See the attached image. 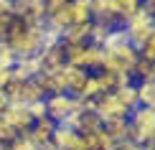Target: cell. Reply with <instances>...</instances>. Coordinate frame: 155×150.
Masks as SVG:
<instances>
[{
  "mask_svg": "<svg viewBox=\"0 0 155 150\" xmlns=\"http://www.w3.org/2000/svg\"><path fill=\"white\" fill-rule=\"evenodd\" d=\"M5 41L13 46V51L18 54V58L23 56H38L41 48L48 43V31L46 23H23L21 18H13L8 33H5Z\"/></svg>",
  "mask_w": 155,
  "mask_h": 150,
  "instance_id": "6da1fadb",
  "label": "cell"
},
{
  "mask_svg": "<svg viewBox=\"0 0 155 150\" xmlns=\"http://www.w3.org/2000/svg\"><path fill=\"white\" fill-rule=\"evenodd\" d=\"M140 61V51L132 46L130 41L120 43L114 48H104V56H102V69L99 71H109V74H130L135 64Z\"/></svg>",
  "mask_w": 155,
  "mask_h": 150,
  "instance_id": "7a4b0ae2",
  "label": "cell"
},
{
  "mask_svg": "<svg viewBox=\"0 0 155 150\" xmlns=\"http://www.w3.org/2000/svg\"><path fill=\"white\" fill-rule=\"evenodd\" d=\"M130 130H127V140L145 145L155 135V107H137L130 112Z\"/></svg>",
  "mask_w": 155,
  "mask_h": 150,
  "instance_id": "3957f363",
  "label": "cell"
},
{
  "mask_svg": "<svg viewBox=\"0 0 155 150\" xmlns=\"http://www.w3.org/2000/svg\"><path fill=\"white\" fill-rule=\"evenodd\" d=\"M122 28H125V33H127V41L140 51V46L155 33V18L145 8H140L132 18H127V21L122 23Z\"/></svg>",
  "mask_w": 155,
  "mask_h": 150,
  "instance_id": "277c9868",
  "label": "cell"
},
{
  "mask_svg": "<svg viewBox=\"0 0 155 150\" xmlns=\"http://www.w3.org/2000/svg\"><path fill=\"white\" fill-rule=\"evenodd\" d=\"M81 99L79 97H71V94H48L46 97V112L48 117L56 122V125H61V122L69 120V115L74 112V109H79Z\"/></svg>",
  "mask_w": 155,
  "mask_h": 150,
  "instance_id": "5b68a950",
  "label": "cell"
},
{
  "mask_svg": "<svg viewBox=\"0 0 155 150\" xmlns=\"http://www.w3.org/2000/svg\"><path fill=\"white\" fill-rule=\"evenodd\" d=\"M46 13H48V5L46 0H15L13 3V15L21 18L23 23H43L46 21Z\"/></svg>",
  "mask_w": 155,
  "mask_h": 150,
  "instance_id": "8992f818",
  "label": "cell"
},
{
  "mask_svg": "<svg viewBox=\"0 0 155 150\" xmlns=\"http://www.w3.org/2000/svg\"><path fill=\"white\" fill-rule=\"evenodd\" d=\"M3 120L8 122L18 135H25L31 127H33V117H31L28 104H21V102H10V107L3 112Z\"/></svg>",
  "mask_w": 155,
  "mask_h": 150,
  "instance_id": "52a82bcc",
  "label": "cell"
},
{
  "mask_svg": "<svg viewBox=\"0 0 155 150\" xmlns=\"http://www.w3.org/2000/svg\"><path fill=\"white\" fill-rule=\"evenodd\" d=\"M94 112H97V117H99L102 122L114 120V117H130V112L120 104V99L114 97V92H104L102 97H97L94 99Z\"/></svg>",
  "mask_w": 155,
  "mask_h": 150,
  "instance_id": "ba28073f",
  "label": "cell"
},
{
  "mask_svg": "<svg viewBox=\"0 0 155 150\" xmlns=\"http://www.w3.org/2000/svg\"><path fill=\"white\" fill-rule=\"evenodd\" d=\"M51 145L59 148V150H79V148H87L84 145V138L76 132L74 127L69 125H56L54 127V138H51Z\"/></svg>",
  "mask_w": 155,
  "mask_h": 150,
  "instance_id": "9c48e42d",
  "label": "cell"
},
{
  "mask_svg": "<svg viewBox=\"0 0 155 150\" xmlns=\"http://www.w3.org/2000/svg\"><path fill=\"white\" fill-rule=\"evenodd\" d=\"M38 61H41V71H59L66 66V56H64V46L59 43H46L38 54Z\"/></svg>",
  "mask_w": 155,
  "mask_h": 150,
  "instance_id": "30bf717a",
  "label": "cell"
},
{
  "mask_svg": "<svg viewBox=\"0 0 155 150\" xmlns=\"http://www.w3.org/2000/svg\"><path fill=\"white\" fill-rule=\"evenodd\" d=\"M41 74V61L38 56H23L13 64L10 69V82H28V79H36Z\"/></svg>",
  "mask_w": 155,
  "mask_h": 150,
  "instance_id": "8fae6325",
  "label": "cell"
},
{
  "mask_svg": "<svg viewBox=\"0 0 155 150\" xmlns=\"http://www.w3.org/2000/svg\"><path fill=\"white\" fill-rule=\"evenodd\" d=\"M61 74H64V84H66V94L79 97L92 71H87V69H81V66H69V64H66V66L61 69Z\"/></svg>",
  "mask_w": 155,
  "mask_h": 150,
  "instance_id": "7c38bea8",
  "label": "cell"
},
{
  "mask_svg": "<svg viewBox=\"0 0 155 150\" xmlns=\"http://www.w3.org/2000/svg\"><path fill=\"white\" fill-rule=\"evenodd\" d=\"M54 127H56V122L51 120V117H43V120H36L33 127H31L25 135H28V140L33 142L38 150H41V148H46L51 142V138H54Z\"/></svg>",
  "mask_w": 155,
  "mask_h": 150,
  "instance_id": "4fadbf2b",
  "label": "cell"
},
{
  "mask_svg": "<svg viewBox=\"0 0 155 150\" xmlns=\"http://www.w3.org/2000/svg\"><path fill=\"white\" fill-rule=\"evenodd\" d=\"M89 31H92V21L74 23L61 33V43H89Z\"/></svg>",
  "mask_w": 155,
  "mask_h": 150,
  "instance_id": "5bb4252c",
  "label": "cell"
},
{
  "mask_svg": "<svg viewBox=\"0 0 155 150\" xmlns=\"http://www.w3.org/2000/svg\"><path fill=\"white\" fill-rule=\"evenodd\" d=\"M114 97L120 99V104L127 109V112H132V109L140 107V99H137V87H135V82L125 84V87H117L114 89Z\"/></svg>",
  "mask_w": 155,
  "mask_h": 150,
  "instance_id": "9a60e30c",
  "label": "cell"
},
{
  "mask_svg": "<svg viewBox=\"0 0 155 150\" xmlns=\"http://www.w3.org/2000/svg\"><path fill=\"white\" fill-rule=\"evenodd\" d=\"M104 130L114 138V142H125V140H127V130H130V120H127V117L107 120V122H104Z\"/></svg>",
  "mask_w": 155,
  "mask_h": 150,
  "instance_id": "2e32d148",
  "label": "cell"
},
{
  "mask_svg": "<svg viewBox=\"0 0 155 150\" xmlns=\"http://www.w3.org/2000/svg\"><path fill=\"white\" fill-rule=\"evenodd\" d=\"M102 56H104V48L89 43L87 51H84V58H81V69H87V71L97 69V71H99V69H102Z\"/></svg>",
  "mask_w": 155,
  "mask_h": 150,
  "instance_id": "e0dca14e",
  "label": "cell"
},
{
  "mask_svg": "<svg viewBox=\"0 0 155 150\" xmlns=\"http://www.w3.org/2000/svg\"><path fill=\"white\" fill-rule=\"evenodd\" d=\"M120 28V25H117ZM114 31V25L109 23H102V21H92V31H89V43H94V46H104L107 36Z\"/></svg>",
  "mask_w": 155,
  "mask_h": 150,
  "instance_id": "ac0fdd59",
  "label": "cell"
},
{
  "mask_svg": "<svg viewBox=\"0 0 155 150\" xmlns=\"http://www.w3.org/2000/svg\"><path fill=\"white\" fill-rule=\"evenodd\" d=\"M102 94H104L102 79H99L97 71H92L89 79H87V84H84V89H81V94H79V99H97V97H102Z\"/></svg>",
  "mask_w": 155,
  "mask_h": 150,
  "instance_id": "d6986e66",
  "label": "cell"
},
{
  "mask_svg": "<svg viewBox=\"0 0 155 150\" xmlns=\"http://www.w3.org/2000/svg\"><path fill=\"white\" fill-rule=\"evenodd\" d=\"M61 46H64V56H66L69 66H81L84 51H87L89 43H61Z\"/></svg>",
  "mask_w": 155,
  "mask_h": 150,
  "instance_id": "ffe728a7",
  "label": "cell"
},
{
  "mask_svg": "<svg viewBox=\"0 0 155 150\" xmlns=\"http://www.w3.org/2000/svg\"><path fill=\"white\" fill-rule=\"evenodd\" d=\"M140 107H155V82H135Z\"/></svg>",
  "mask_w": 155,
  "mask_h": 150,
  "instance_id": "44dd1931",
  "label": "cell"
},
{
  "mask_svg": "<svg viewBox=\"0 0 155 150\" xmlns=\"http://www.w3.org/2000/svg\"><path fill=\"white\" fill-rule=\"evenodd\" d=\"M71 15L74 23H89L92 21V0H71Z\"/></svg>",
  "mask_w": 155,
  "mask_h": 150,
  "instance_id": "7402d4cb",
  "label": "cell"
},
{
  "mask_svg": "<svg viewBox=\"0 0 155 150\" xmlns=\"http://www.w3.org/2000/svg\"><path fill=\"white\" fill-rule=\"evenodd\" d=\"M117 3H120V23H125L143 8V0H117Z\"/></svg>",
  "mask_w": 155,
  "mask_h": 150,
  "instance_id": "603a6c76",
  "label": "cell"
},
{
  "mask_svg": "<svg viewBox=\"0 0 155 150\" xmlns=\"http://www.w3.org/2000/svg\"><path fill=\"white\" fill-rule=\"evenodd\" d=\"M18 61V54L13 51V46L8 41H0V64H5V66L13 69V64Z\"/></svg>",
  "mask_w": 155,
  "mask_h": 150,
  "instance_id": "cb8c5ba5",
  "label": "cell"
},
{
  "mask_svg": "<svg viewBox=\"0 0 155 150\" xmlns=\"http://www.w3.org/2000/svg\"><path fill=\"white\" fill-rule=\"evenodd\" d=\"M120 43H127V33H125V28H114L112 33L107 36V41H104V46L102 48H114V46H120Z\"/></svg>",
  "mask_w": 155,
  "mask_h": 150,
  "instance_id": "d4e9b609",
  "label": "cell"
},
{
  "mask_svg": "<svg viewBox=\"0 0 155 150\" xmlns=\"http://www.w3.org/2000/svg\"><path fill=\"white\" fill-rule=\"evenodd\" d=\"M15 138H18V132H15V130H13L8 122L3 120V117H0V142H3V145H10Z\"/></svg>",
  "mask_w": 155,
  "mask_h": 150,
  "instance_id": "484cf974",
  "label": "cell"
},
{
  "mask_svg": "<svg viewBox=\"0 0 155 150\" xmlns=\"http://www.w3.org/2000/svg\"><path fill=\"white\" fill-rule=\"evenodd\" d=\"M28 109H31L33 122H36V120H43V117H48V112H46V99H38V102H33V104H28Z\"/></svg>",
  "mask_w": 155,
  "mask_h": 150,
  "instance_id": "4316f807",
  "label": "cell"
},
{
  "mask_svg": "<svg viewBox=\"0 0 155 150\" xmlns=\"http://www.w3.org/2000/svg\"><path fill=\"white\" fill-rule=\"evenodd\" d=\"M8 148H10V150H38V148L33 145V142L28 140V135H18V138L13 140Z\"/></svg>",
  "mask_w": 155,
  "mask_h": 150,
  "instance_id": "83f0119b",
  "label": "cell"
},
{
  "mask_svg": "<svg viewBox=\"0 0 155 150\" xmlns=\"http://www.w3.org/2000/svg\"><path fill=\"white\" fill-rule=\"evenodd\" d=\"M140 56H143V58H147V61H155V33L147 38L143 46H140Z\"/></svg>",
  "mask_w": 155,
  "mask_h": 150,
  "instance_id": "f1b7e54d",
  "label": "cell"
},
{
  "mask_svg": "<svg viewBox=\"0 0 155 150\" xmlns=\"http://www.w3.org/2000/svg\"><path fill=\"white\" fill-rule=\"evenodd\" d=\"M114 148H117V142H114V138H112V135L107 132L104 127H102V130H99V150H114Z\"/></svg>",
  "mask_w": 155,
  "mask_h": 150,
  "instance_id": "f546056e",
  "label": "cell"
},
{
  "mask_svg": "<svg viewBox=\"0 0 155 150\" xmlns=\"http://www.w3.org/2000/svg\"><path fill=\"white\" fill-rule=\"evenodd\" d=\"M13 13H0V38H5V33H8L10 23H13Z\"/></svg>",
  "mask_w": 155,
  "mask_h": 150,
  "instance_id": "4dcf8cb0",
  "label": "cell"
},
{
  "mask_svg": "<svg viewBox=\"0 0 155 150\" xmlns=\"http://www.w3.org/2000/svg\"><path fill=\"white\" fill-rule=\"evenodd\" d=\"M10 82V66H5V64H0V89H5Z\"/></svg>",
  "mask_w": 155,
  "mask_h": 150,
  "instance_id": "1f68e13d",
  "label": "cell"
},
{
  "mask_svg": "<svg viewBox=\"0 0 155 150\" xmlns=\"http://www.w3.org/2000/svg\"><path fill=\"white\" fill-rule=\"evenodd\" d=\"M145 145H140V142H130V140H125V142H117V148L114 150H143Z\"/></svg>",
  "mask_w": 155,
  "mask_h": 150,
  "instance_id": "d6a6232c",
  "label": "cell"
},
{
  "mask_svg": "<svg viewBox=\"0 0 155 150\" xmlns=\"http://www.w3.org/2000/svg\"><path fill=\"white\" fill-rule=\"evenodd\" d=\"M10 107V97H8V92L5 89H0V117H3V112Z\"/></svg>",
  "mask_w": 155,
  "mask_h": 150,
  "instance_id": "836d02e7",
  "label": "cell"
},
{
  "mask_svg": "<svg viewBox=\"0 0 155 150\" xmlns=\"http://www.w3.org/2000/svg\"><path fill=\"white\" fill-rule=\"evenodd\" d=\"M0 13H13V3L10 0H0Z\"/></svg>",
  "mask_w": 155,
  "mask_h": 150,
  "instance_id": "e575fe53",
  "label": "cell"
},
{
  "mask_svg": "<svg viewBox=\"0 0 155 150\" xmlns=\"http://www.w3.org/2000/svg\"><path fill=\"white\" fill-rule=\"evenodd\" d=\"M41 150H59V148H54V145L48 142V145H46V148H41Z\"/></svg>",
  "mask_w": 155,
  "mask_h": 150,
  "instance_id": "d590c367",
  "label": "cell"
},
{
  "mask_svg": "<svg viewBox=\"0 0 155 150\" xmlns=\"http://www.w3.org/2000/svg\"><path fill=\"white\" fill-rule=\"evenodd\" d=\"M143 150H155V148H147V145H145V148H143Z\"/></svg>",
  "mask_w": 155,
  "mask_h": 150,
  "instance_id": "8d00e7d4",
  "label": "cell"
},
{
  "mask_svg": "<svg viewBox=\"0 0 155 150\" xmlns=\"http://www.w3.org/2000/svg\"><path fill=\"white\" fill-rule=\"evenodd\" d=\"M3 148H5V145H3V142H0V150H3Z\"/></svg>",
  "mask_w": 155,
  "mask_h": 150,
  "instance_id": "74e56055",
  "label": "cell"
},
{
  "mask_svg": "<svg viewBox=\"0 0 155 150\" xmlns=\"http://www.w3.org/2000/svg\"><path fill=\"white\" fill-rule=\"evenodd\" d=\"M3 150H10V148H8V145H5V148H3Z\"/></svg>",
  "mask_w": 155,
  "mask_h": 150,
  "instance_id": "f35d334b",
  "label": "cell"
},
{
  "mask_svg": "<svg viewBox=\"0 0 155 150\" xmlns=\"http://www.w3.org/2000/svg\"><path fill=\"white\" fill-rule=\"evenodd\" d=\"M153 69H155V61H153Z\"/></svg>",
  "mask_w": 155,
  "mask_h": 150,
  "instance_id": "ab89813d",
  "label": "cell"
},
{
  "mask_svg": "<svg viewBox=\"0 0 155 150\" xmlns=\"http://www.w3.org/2000/svg\"><path fill=\"white\" fill-rule=\"evenodd\" d=\"M66 3H71V0H66Z\"/></svg>",
  "mask_w": 155,
  "mask_h": 150,
  "instance_id": "60d3db41",
  "label": "cell"
},
{
  "mask_svg": "<svg viewBox=\"0 0 155 150\" xmlns=\"http://www.w3.org/2000/svg\"><path fill=\"white\" fill-rule=\"evenodd\" d=\"M10 3H15V0H10Z\"/></svg>",
  "mask_w": 155,
  "mask_h": 150,
  "instance_id": "b9f144b4",
  "label": "cell"
}]
</instances>
